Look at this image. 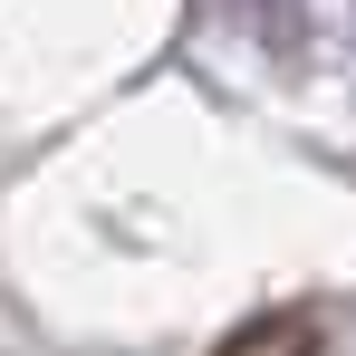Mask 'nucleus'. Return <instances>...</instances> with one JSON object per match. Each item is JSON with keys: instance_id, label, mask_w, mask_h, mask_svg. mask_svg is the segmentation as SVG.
I'll return each mask as SVG.
<instances>
[{"instance_id": "obj_1", "label": "nucleus", "mask_w": 356, "mask_h": 356, "mask_svg": "<svg viewBox=\"0 0 356 356\" xmlns=\"http://www.w3.org/2000/svg\"><path fill=\"white\" fill-rule=\"evenodd\" d=\"M222 356H318V327H308V318H260V327H241Z\"/></svg>"}]
</instances>
